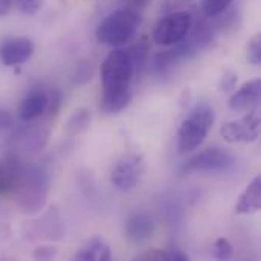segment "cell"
I'll return each instance as SVG.
<instances>
[{"mask_svg":"<svg viewBox=\"0 0 261 261\" xmlns=\"http://www.w3.org/2000/svg\"><path fill=\"white\" fill-rule=\"evenodd\" d=\"M135 64L124 49L112 50L101 63V84L102 98L101 110L106 115H118L132 102V80L135 75Z\"/></svg>","mask_w":261,"mask_h":261,"instance_id":"cell-1","label":"cell"},{"mask_svg":"<svg viewBox=\"0 0 261 261\" xmlns=\"http://www.w3.org/2000/svg\"><path fill=\"white\" fill-rule=\"evenodd\" d=\"M15 206L24 216H35L46 206L49 196V176L38 165H21L14 188Z\"/></svg>","mask_w":261,"mask_h":261,"instance_id":"cell-2","label":"cell"},{"mask_svg":"<svg viewBox=\"0 0 261 261\" xmlns=\"http://www.w3.org/2000/svg\"><path fill=\"white\" fill-rule=\"evenodd\" d=\"M141 24V14L133 8H121L106 15L96 26V40L107 46H122Z\"/></svg>","mask_w":261,"mask_h":261,"instance_id":"cell-3","label":"cell"},{"mask_svg":"<svg viewBox=\"0 0 261 261\" xmlns=\"http://www.w3.org/2000/svg\"><path fill=\"white\" fill-rule=\"evenodd\" d=\"M214 125V110L206 102H199L191 109L188 116L182 121L177 130L179 153H190L197 150L206 139Z\"/></svg>","mask_w":261,"mask_h":261,"instance_id":"cell-4","label":"cell"},{"mask_svg":"<svg viewBox=\"0 0 261 261\" xmlns=\"http://www.w3.org/2000/svg\"><path fill=\"white\" fill-rule=\"evenodd\" d=\"M193 15L190 12L171 11L156 23L153 29V40L161 46H173L188 35Z\"/></svg>","mask_w":261,"mask_h":261,"instance_id":"cell-5","label":"cell"},{"mask_svg":"<svg viewBox=\"0 0 261 261\" xmlns=\"http://www.w3.org/2000/svg\"><path fill=\"white\" fill-rule=\"evenodd\" d=\"M236 158L222 147H210L184 165V173H223L236 167Z\"/></svg>","mask_w":261,"mask_h":261,"instance_id":"cell-6","label":"cell"},{"mask_svg":"<svg viewBox=\"0 0 261 261\" xmlns=\"http://www.w3.org/2000/svg\"><path fill=\"white\" fill-rule=\"evenodd\" d=\"M220 135L229 144L254 142L260 136V115L255 110H249L243 118L225 122L220 128Z\"/></svg>","mask_w":261,"mask_h":261,"instance_id":"cell-7","label":"cell"},{"mask_svg":"<svg viewBox=\"0 0 261 261\" xmlns=\"http://www.w3.org/2000/svg\"><path fill=\"white\" fill-rule=\"evenodd\" d=\"M144 173V161L139 154H128L119 159L110 173V184L119 191L133 190Z\"/></svg>","mask_w":261,"mask_h":261,"instance_id":"cell-8","label":"cell"},{"mask_svg":"<svg viewBox=\"0 0 261 261\" xmlns=\"http://www.w3.org/2000/svg\"><path fill=\"white\" fill-rule=\"evenodd\" d=\"M34 49L28 37H6L0 41V61L6 67L23 64L34 55Z\"/></svg>","mask_w":261,"mask_h":261,"instance_id":"cell-9","label":"cell"},{"mask_svg":"<svg viewBox=\"0 0 261 261\" xmlns=\"http://www.w3.org/2000/svg\"><path fill=\"white\" fill-rule=\"evenodd\" d=\"M31 231L35 239H46V240H63L64 239V225L60 217L58 208L52 206L46 214H43L38 220L32 222Z\"/></svg>","mask_w":261,"mask_h":261,"instance_id":"cell-10","label":"cell"},{"mask_svg":"<svg viewBox=\"0 0 261 261\" xmlns=\"http://www.w3.org/2000/svg\"><path fill=\"white\" fill-rule=\"evenodd\" d=\"M261 96V80L255 78L249 83H245L237 92H234L228 101V106L232 112L242 113L249 112L258 106Z\"/></svg>","mask_w":261,"mask_h":261,"instance_id":"cell-11","label":"cell"},{"mask_svg":"<svg viewBox=\"0 0 261 261\" xmlns=\"http://www.w3.org/2000/svg\"><path fill=\"white\" fill-rule=\"evenodd\" d=\"M47 102H49V93H46L40 87L32 89L21 99V102L18 106V116H20V119H23V121H34V119L40 118L46 112Z\"/></svg>","mask_w":261,"mask_h":261,"instance_id":"cell-12","label":"cell"},{"mask_svg":"<svg viewBox=\"0 0 261 261\" xmlns=\"http://www.w3.org/2000/svg\"><path fill=\"white\" fill-rule=\"evenodd\" d=\"M154 232V222L145 213H135L132 214L124 226L125 237L133 243H141L148 240Z\"/></svg>","mask_w":261,"mask_h":261,"instance_id":"cell-13","label":"cell"},{"mask_svg":"<svg viewBox=\"0 0 261 261\" xmlns=\"http://www.w3.org/2000/svg\"><path fill=\"white\" fill-rule=\"evenodd\" d=\"M261 206V176L254 177V180L245 188L237 205L236 213L239 216H252L260 211Z\"/></svg>","mask_w":261,"mask_h":261,"instance_id":"cell-14","label":"cell"},{"mask_svg":"<svg viewBox=\"0 0 261 261\" xmlns=\"http://www.w3.org/2000/svg\"><path fill=\"white\" fill-rule=\"evenodd\" d=\"M75 260L80 261H109L112 260V251L109 243L101 237L89 239L76 252Z\"/></svg>","mask_w":261,"mask_h":261,"instance_id":"cell-15","label":"cell"},{"mask_svg":"<svg viewBox=\"0 0 261 261\" xmlns=\"http://www.w3.org/2000/svg\"><path fill=\"white\" fill-rule=\"evenodd\" d=\"M20 161L14 156L0 161V194L14 193L21 171Z\"/></svg>","mask_w":261,"mask_h":261,"instance_id":"cell-16","label":"cell"},{"mask_svg":"<svg viewBox=\"0 0 261 261\" xmlns=\"http://www.w3.org/2000/svg\"><path fill=\"white\" fill-rule=\"evenodd\" d=\"M90 122H92V113H90V110L86 109V107H80L66 121L64 135L69 136V138L80 136V135H83V133H86L89 130Z\"/></svg>","mask_w":261,"mask_h":261,"instance_id":"cell-17","label":"cell"},{"mask_svg":"<svg viewBox=\"0 0 261 261\" xmlns=\"http://www.w3.org/2000/svg\"><path fill=\"white\" fill-rule=\"evenodd\" d=\"M47 138H49V132L41 128V127H37L34 130H31L24 138H23V148L29 153H35V151H40L46 142H47Z\"/></svg>","mask_w":261,"mask_h":261,"instance_id":"cell-18","label":"cell"},{"mask_svg":"<svg viewBox=\"0 0 261 261\" xmlns=\"http://www.w3.org/2000/svg\"><path fill=\"white\" fill-rule=\"evenodd\" d=\"M133 64H135V70L141 69L145 63H147V58H148V52H150V44L147 41L145 37H142L141 40H138L132 47L127 49Z\"/></svg>","mask_w":261,"mask_h":261,"instance_id":"cell-19","label":"cell"},{"mask_svg":"<svg viewBox=\"0 0 261 261\" xmlns=\"http://www.w3.org/2000/svg\"><path fill=\"white\" fill-rule=\"evenodd\" d=\"M93 73H95V64L93 61L84 58L81 61H78V64L75 66V70L72 73V81L75 84H87L92 78H93Z\"/></svg>","mask_w":261,"mask_h":261,"instance_id":"cell-20","label":"cell"},{"mask_svg":"<svg viewBox=\"0 0 261 261\" xmlns=\"http://www.w3.org/2000/svg\"><path fill=\"white\" fill-rule=\"evenodd\" d=\"M232 2L234 0H202V12L210 18L219 17L226 9H229Z\"/></svg>","mask_w":261,"mask_h":261,"instance_id":"cell-21","label":"cell"},{"mask_svg":"<svg viewBox=\"0 0 261 261\" xmlns=\"http://www.w3.org/2000/svg\"><path fill=\"white\" fill-rule=\"evenodd\" d=\"M246 58L251 64L260 66L261 64V34L257 32L246 46Z\"/></svg>","mask_w":261,"mask_h":261,"instance_id":"cell-22","label":"cell"},{"mask_svg":"<svg viewBox=\"0 0 261 261\" xmlns=\"http://www.w3.org/2000/svg\"><path fill=\"white\" fill-rule=\"evenodd\" d=\"M213 251H214V257L217 260H231L234 257V248H232L231 242L223 237H220L214 242Z\"/></svg>","mask_w":261,"mask_h":261,"instance_id":"cell-23","label":"cell"},{"mask_svg":"<svg viewBox=\"0 0 261 261\" xmlns=\"http://www.w3.org/2000/svg\"><path fill=\"white\" fill-rule=\"evenodd\" d=\"M17 8L21 14L24 15H35L37 12L41 11L44 0H15Z\"/></svg>","mask_w":261,"mask_h":261,"instance_id":"cell-24","label":"cell"},{"mask_svg":"<svg viewBox=\"0 0 261 261\" xmlns=\"http://www.w3.org/2000/svg\"><path fill=\"white\" fill-rule=\"evenodd\" d=\"M57 255H58V249L54 248V246H46V245L37 246V248L32 251V258H34V260H54Z\"/></svg>","mask_w":261,"mask_h":261,"instance_id":"cell-25","label":"cell"},{"mask_svg":"<svg viewBox=\"0 0 261 261\" xmlns=\"http://www.w3.org/2000/svg\"><path fill=\"white\" fill-rule=\"evenodd\" d=\"M60 106H61V93L58 90H52L49 93V102H47L46 110H49L50 116H55L60 110Z\"/></svg>","mask_w":261,"mask_h":261,"instance_id":"cell-26","label":"cell"},{"mask_svg":"<svg viewBox=\"0 0 261 261\" xmlns=\"http://www.w3.org/2000/svg\"><path fill=\"white\" fill-rule=\"evenodd\" d=\"M237 84V75L234 72H228L222 76V81H220V90L223 92H228V90H232Z\"/></svg>","mask_w":261,"mask_h":261,"instance_id":"cell-27","label":"cell"},{"mask_svg":"<svg viewBox=\"0 0 261 261\" xmlns=\"http://www.w3.org/2000/svg\"><path fill=\"white\" fill-rule=\"evenodd\" d=\"M136 260H167V251H158V249H153V251H145L139 255H136Z\"/></svg>","mask_w":261,"mask_h":261,"instance_id":"cell-28","label":"cell"},{"mask_svg":"<svg viewBox=\"0 0 261 261\" xmlns=\"http://www.w3.org/2000/svg\"><path fill=\"white\" fill-rule=\"evenodd\" d=\"M167 260L168 261H188L190 260V257L185 254V252H182V251H179L177 248H173V249H170V251H167Z\"/></svg>","mask_w":261,"mask_h":261,"instance_id":"cell-29","label":"cell"},{"mask_svg":"<svg viewBox=\"0 0 261 261\" xmlns=\"http://www.w3.org/2000/svg\"><path fill=\"white\" fill-rule=\"evenodd\" d=\"M11 124V115L5 110H0V132H3Z\"/></svg>","mask_w":261,"mask_h":261,"instance_id":"cell-30","label":"cell"},{"mask_svg":"<svg viewBox=\"0 0 261 261\" xmlns=\"http://www.w3.org/2000/svg\"><path fill=\"white\" fill-rule=\"evenodd\" d=\"M124 2L127 3V6H128V8H133V9L144 8V6L148 3V0H124Z\"/></svg>","mask_w":261,"mask_h":261,"instance_id":"cell-31","label":"cell"},{"mask_svg":"<svg viewBox=\"0 0 261 261\" xmlns=\"http://www.w3.org/2000/svg\"><path fill=\"white\" fill-rule=\"evenodd\" d=\"M14 2H15V0H0V6L5 8V9L9 12V9H11V6H12Z\"/></svg>","mask_w":261,"mask_h":261,"instance_id":"cell-32","label":"cell"},{"mask_svg":"<svg viewBox=\"0 0 261 261\" xmlns=\"http://www.w3.org/2000/svg\"><path fill=\"white\" fill-rule=\"evenodd\" d=\"M6 14H8V11H6L5 8L0 6V17H3V15H6Z\"/></svg>","mask_w":261,"mask_h":261,"instance_id":"cell-33","label":"cell"}]
</instances>
